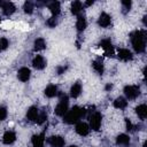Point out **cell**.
I'll list each match as a JSON object with an SVG mask.
<instances>
[{"mask_svg": "<svg viewBox=\"0 0 147 147\" xmlns=\"http://www.w3.org/2000/svg\"><path fill=\"white\" fill-rule=\"evenodd\" d=\"M46 47V42L44 38H37L34 40V51H41Z\"/></svg>", "mask_w": 147, "mask_h": 147, "instance_id": "26", "label": "cell"}, {"mask_svg": "<svg viewBox=\"0 0 147 147\" xmlns=\"http://www.w3.org/2000/svg\"><path fill=\"white\" fill-rule=\"evenodd\" d=\"M76 132L79 134V136H82V137H85V136H87L88 133H90V126H88V124H86V123H84V122H78L77 124H76Z\"/></svg>", "mask_w": 147, "mask_h": 147, "instance_id": "7", "label": "cell"}, {"mask_svg": "<svg viewBox=\"0 0 147 147\" xmlns=\"http://www.w3.org/2000/svg\"><path fill=\"white\" fill-rule=\"evenodd\" d=\"M30 75H31L30 69L26 68V67H22L17 72V77L21 82H28L29 78H30Z\"/></svg>", "mask_w": 147, "mask_h": 147, "instance_id": "12", "label": "cell"}, {"mask_svg": "<svg viewBox=\"0 0 147 147\" xmlns=\"http://www.w3.org/2000/svg\"><path fill=\"white\" fill-rule=\"evenodd\" d=\"M47 25L49 26V28H55V25H56V17H51V18H48L47 20Z\"/></svg>", "mask_w": 147, "mask_h": 147, "instance_id": "31", "label": "cell"}, {"mask_svg": "<svg viewBox=\"0 0 147 147\" xmlns=\"http://www.w3.org/2000/svg\"><path fill=\"white\" fill-rule=\"evenodd\" d=\"M45 95H46L47 98H54L55 95H57V86L54 85V84L48 85V86L45 88Z\"/></svg>", "mask_w": 147, "mask_h": 147, "instance_id": "19", "label": "cell"}, {"mask_svg": "<svg viewBox=\"0 0 147 147\" xmlns=\"http://www.w3.org/2000/svg\"><path fill=\"white\" fill-rule=\"evenodd\" d=\"M126 127L129 131H134V129H136V126L132 124V122L130 119H126Z\"/></svg>", "mask_w": 147, "mask_h": 147, "instance_id": "33", "label": "cell"}, {"mask_svg": "<svg viewBox=\"0 0 147 147\" xmlns=\"http://www.w3.org/2000/svg\"><path fill=\"white\" fill-rule=\"evenodd\" d=\"M122 6H123V13L126 14L129 10H130V7H131V1H122Z\"/></svg>", "mask_w": 147, "mask_h": 147, "instance_id": "30", "label": "cell"}, {"mask_svg": "<svg viewBox=\"0 0 147 147\" xmlns=\"http://www.w3.org/2000/svg\"><path fill=\"white\" fill-rule=\"evenodd\" d=\"M48 9H49L51 14L53 15V17H56L61 11V5L59 1H53L48 5Z\"/></svg>", "mask_w": 147, "mask_h": 147, "instance_id": "16", "label": "cell"}, {"mask_svg": "<svg viewBox=\"0 0 147 147\" xmlns=\"http://www.w3.org/2000/svg\"><path fill=\"white\" fill-rule=\"evenodd\" d=\"M136 113H137V115H138V117H139L140 119H145L146 116H147V107H146V105H145V103L139 105V106L136 108Z\"/></svg>", "mask_w": 147, "mask_h": 147, "instance_id": "20", "label": "cell"}, {"mask_svg": "<svg viewBox=\"0 0 147 147\" xmlns=\"http://www.w3.org/2000/svg\"><path fill=\"white\" fill-rule=\"evenodd\" d=\"M9 45V41L6 38H0V52L5 51Z\"/></svg>", "mask_w": 147, "mask_h": 147, "instance_id": "29", "label": "cell"}, {"mask_svg": "<svg viewBox=\"0 0 147 147\" xmlns=\"http://www.w3.org/2000/svg\"><path fill=\"white\" fill-rule=\"evenodd\" d=\"M133 49L137 53H144L146 49V31L145 30H136L130 36Z\"/></svg>", "mask_w": 147, "mask_h": 147, "instance_id": "1", "label": "cell"}, {"mask_svg": "<svg viewBox=\"0 0 147 147\" xmlns=\"http://www.w3.org/2000/svg\"><path fill=\"white\" fill-rule=\"evenodd\" d=\"M86 25H87V23H86L85 16L82 15V14H79L78 17H77V22H76V28H77V30H78V31H83V30H85Z\"/></svg>", "mask_w": 147, "mask_h": 147, "instance_id": "18", "label": "cell"}, {"mask_svg": "<svg viewBox=\"0 0 147 147\" xmlns=\"http://www.w3.org/2000/svg\"><path fill=\"white\" fill-rule=\"evenodd\" d=\"M91 5H93V1H87V2H85V6H91Z\"/></svg>", "mask_w": 147, "mask_h": 147, "instance_id": "34", "label": "cell"}, {"mask_svg": "<svg viewBox=\"0 0 147 147\" xmlns=\"http://www.w3.org/2000/svg\"><path fill=\"white\" fill-rule=\"evenodd\" d=\"M124 94L129 100H134L140 95V88L137 85H127L124 87Z\"/></svg>", "mask_w": 147, "mask_h": 147, "instance_id": "4", "label": "cell"}, {"mask_svg": "<svg viewBox=\"0 0 147 147\" xmlns=\"http://www.w3.org/2000/svg\"><path fill=\"white\" fill-rule=\"evenodd\" d=\"M86 114V110L84 108H80V107H74L71 108L70 110H68L65 113V115L63 116L64 117V122L68 123V124H74V123H77L82 117H84Z\"/></svg>", "mask_w": 147, "mask_h": 147, "instance_id": "2", "label": "cell"}, {"mask_svg": "<svg viewBox=\"0 0 147 147\" xmlns=\"http://www.w3.org/2000/svg\"><path fill=\"white\" fill-rule=\"evenodd\" d=\"M116 142L119 146H129V144H130V137L127 134H119L116 138Z\"/></svg>", "mask_w": 147, "mask_h": 147, "instance_id": "23", "label": "cell"}, {"mask_svg": "<svg viewBox=\"0 0 147 147\" xmlns=\"http://www.w3.org/2000/svg\"><path fill=\"white\" fill-rule=\"evenodd\" d=\"M1 9H2L3 15L9 16V15H11V14L16 10V7H15V5H14L13 2H2Z\"/></svg>", "mask_w": 147, "mask_h": 147, "instance_id": "11", "label": "cell"}, {"mask_svg": "<svg viewBox=\"0 0 147 147\" xmlns=\"http://www.w3.org/2000/svg\"><path fill=\"white\" fill-rule=\"evenodd\" d=\"M117 55L122 61H129V60H132V57H133L131 51H129L127 48H119Z\"/></svg>", "mask_w": 147, "mask_h": 147, "instance_id": "14", "label": "cell"}, {"mask_svg": "<svg viewBox=\"0 0 147 147\" xmlns=\"http://www.w3.org/2000/svg\"><path fill=\"white\" fill-rule=\"evenodd\" d=\"M46 118H47L46 113H45V111H41V113L38 114V117H37V119H36V122H37L38 124H42V123L46 121Z\"/></svg>", "mask_w": 147, "mask_h": 147, "instance_id": "28", "label": "cell"}, {"mask_svg": "<svg viewBox=\"0 0 147 147\" xmlns=\"http://www.w3.org/2000/svg\"><path fill=\"white\" fill-rule=\"evenodd\" d=\"M101 122H102V116L100 113L95 111L93 113L91 116H90V129L94 130V131H98L101 126Z\"/></svg>", "mask_w": 147, "mask_h": 147, "instance_id": "5", "label": "cell"}, {"mask_svg": "<svg viewBox=\"0 0 147 147\" xmlns=\"http://www.w3.org/2000/svg\"><path fill=\"white\" fill-rule=\"evenodd\" d=\"M127 106V101L125 98L123 96H118L115 101H114V107L117 108V109H125Z\"/></svg>", "mask_w": 147, "mask_h": 147, "instance_id": "22", "label": "cell"}, {"mask_svg": "<svg viewBox=\"0 0 147 147\" xmlns=\"http://www.w3.org/2000/svg\"><path fill=\"white\" fill-rule=\"evenodd\" d=\"M33 9H34V6H33V3L31 1H26L24 3V11L26 14H31L33 11Z\"/></svg>", "mask_w": 147, "mask_h": 147, "instance_id": "27", "label": "cell"}, {"mask_svg": "<svg viewBox=\"0 0 147 147\" xmlns=\"http://www.w3.org/2000/svg\"><path fill=\"white\" fill-rule=\"evenodd\" d=\"M82 93V85L79 83H75L70 88V95L72 98H78Z\"/></svg>", "mask_w": 147, "mask_h": 147, "instance_id": "21", "label": "cell"}, {"mask_svg": "<svg viewBox=\"0 0 147 147\" xmlns=\"http://www.w3.org/2000/svg\"><path fill=\"white\" fill-rule=\"evenodd\" d=\"M67 111H68V96L64 94H61L60 101L55 107V114L57 116H64Z\"/></svg>", "mask_w": 147, "mask_h": 147, "instance_id": "3", "label": "cell"}, {"mask_svg": "<svg viewBox=\"0 0 147 147\" xmlns=\"http://www.w3.org/2000/svg\"><path fill=\"white\" fill-rule=\"evenodd\" d=\"M92 65H93V69L98 72V74H100V75H102L103 74V70H105V68H103V63H102V61L101 60H95L93 63H92Z\"/></svg>", "mask_w": 147, "mask_h": 147, "instance_id": "25", "label": "cell"}, {"mask_svg": "<svg viewBox=\"0 0 147 147\" xmlns=\"http://www.w3.org/2000/svg\"><path fill=\"white\" fill-rule=\"evenodd\" d=\"M98 24L101 28H108L111 24V17L107 13H101V15L99 16V20H98Z\"/></svg>", "mask_w": 147, "mask_h": 147, "instance_id": "10", "label": "cell"}, {"mask_svg": "<svg viewBox=\"0 0 147 147\" xmlns=\"http://www.w3.org/2000/svg\"><path fill=\"white\" fill-rule=\"evenodd\" d=\"M100 47H101V49L105 51L107 56H111L114 54V48H113L110 39H102L100 42Z\"/></svg>", "mask_w": 147, "mask_h": 147, "instance_id": "6", "label": "cell"}, {"mask_svg": "<svg viewBox=\"0 0 147 147\" xmlns=\"http://www.w3.org/2000/svg\"><path fill=\"white\" fill-rule=\"evenodd\" d=\"M7 117V109L5 107H0V121H3Z\"/></svg>", "mask_w": 147, "mask_h": 147, "instance_id": "32", "label": "cell"}, {"mask_svg": "<svg viewBox=\"0 0 147 147\" xmlns=\"http://www.w3.org/2000/svg\"><path fill=\"white\" fill-rule=\"evenodd\" d=\"M0 25H1V18H0Z\"/></svg>", "mask_w": 147, "mask_h": 147, "instance_id": "36", "label": "cell"}, {"mask_svg": "<svg viewBox=\"0 0 147 147\" xmlns=\"http://www.w3.org/2000/svg\"><path fill=\"white\" fill-rule=\"evenodd\" d=\"M31 141H32L33 147H44V144H45V136H44V133L34 134L32 137Z\"/></svg>", "mask_w": 147, "mask_h": 147, "instance_id": "15", "label": "cell"}, {"mask_svg": "<svg viewBox=\"0 0 147 147\" xmlns=\"http://www.w3.org/2000/svg\"><path fill=\"white\" fill-rule=\"evenodd\" d=\"M83 9V3L80 1H74L71 5V13L74 15H79Z\"/></svg>", "mask_w": 147, "mask_h": 147, "instance_id": "24", "label": "cell"}, {"mask_svg": "<svg viewBox=\"0 0 147 147\" xmlns=\"http://www.w3.org/2000/svg\"><path fill=\"white\" fill-rule=\"evenodd\" d=\"M32 64L37 70H42L46 67V60L42 55H36L32 60Z\"/></svg>", "mask_w": 147, "mask_h": 147, "instance_id": "9", "label": "cell"}, {"mask_svg": "<svg viewBox=\"0 0 147 147\" xmlns=\"http://www.w3.org/2000/svg\"><path fill=\"white\" fill-rule=\"evenodd\" d=\"M38 114H39L38 108L34 107V106H32V107H30V108L28 109V111H26V118H28L29 121H31V122H36V119H37V117H38Z\"/></svg>", "mask_w": 147, "mask_h": 147, "instance_id": "17", "label": "cell"}, {"mask_svg": "<svg viewBox=\"0 0 147 147\" xmlns=\"http://www.w3.org/2000/svg\"><path fill=\"white\" fill-rule=\"evenodd\" d=\"M47 142L52 147H63L64 144H65L64 139L62 137H60V136H52V137H49L47 139Z\"/></svg>", "mask_w": 147, "mask_h": 147, "instance_id": "8", "label": "cell"}, {"mask_svg": "<svg viewBox=\"0 0 147 147\" xmlns=\"http://www.w3.org/2000/svg\"><path fill=\"white\" fill-rule=\"evenodd\" d=\"M16 140V134L14 131H6L3 133V137H2V141L5 145H11L14 141Z\"/></svg>", "mask_w": 147, "mask_h": 147, "instance_id": "13", "label": "cell"}, {"mask_svg": "<svg viewBox=\"0 0 147 147\" xmlns=\"http://www.w3.org/2000/svg\"><path fill=\"white\" fill-rule=\"evenodd\" d=\"M70 147H77V146H75V145H71V146H70Z\"/></svg>", "mask_w": 147, "mask_h": 147, "instance_id": "35", "label": "cell"}]
</instances>
